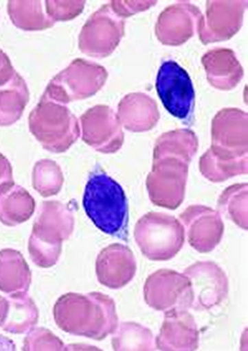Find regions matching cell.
<instances>
[{
  "label": "cell",
  "instance_id": "obj_20",
  "mask_svg": "<svg viewBox=\"0 0 248 351\" xmlns=\"http://www.w3.org/2000/svg\"><path fill=\"white\" fill-rule=\"evenodd\" d=\"M201 62L208 82L216 89H234L244 76V69L230 49H212L202 57Z\"/></svg>",
  "mask_w": 248,
  "mask_h": 351
},
{
  "label": "cell",
  "instance_id": "obj_22",
  "mask_svg": "<svg viewBox=\"0 0 248 351\" xmlns=\"http://www.w3.org/2000/svg\"><path fill=\"white\" fill-rule=\"evenodd\" d=\"M202 176L212 182L227 180L247 173V154H236L210 147L199 162Z\"/></svg>",
  "mask_w": 248,
  "mask_h": 351
},
{
  "label": "cell",
  "instance_id": "obj_28",
  "mask_svg": "<svg viewBox=\"0 0 248 351\" xmlns=\"http://www.w3.org/2000/svg\"><path fill=\"white\" fill-rule=\"evenodd\" d=\"M220 215L247 230V183H236L224 190L217 203Z\"/></svg>",
  "mask_w": 248,
  "mask_h": 351
},
{
  "label": "cell",
  "instance_id": "obj_7",
  "mask_svg": "<svg viewBox=\"0 0 248 351\" xmlns=\"http://www.w3.org/2000/svg\"><path fill=\"white\" fill-rule=\"evenodd\" d=\"M125 35V20L119 18L110 4L90 15L81 29L79 47L93 58H106L118 47Z\"/></svg>",
  "mask_w": 248,
  "mask_h": 351
},
{
  "label": "cell",
  "instance_id": "obj_1",
  "mask_svg": "<svg viewBox=\"0 0 248 351\" xmlns=\"http://www.w3.org/2000/svg\"><path fill=\"white\" fill-rule=\"evenodd\" d=\"M54 322L66 333L104 340L118 326L115 303L102 293H69L58 298L54 306Z\"/></svg>",
  "mask_w": 248,
  "mask_h": 351
},
{
  "label": "cell",
  "instance_id": "obj_25",
  "mask_svg": "<svg viewBox=\"0 0 248 351\" xmlns=\"http://www.w3.org/2000/svg\"><path fill=\"white\" fill-rule=\"evenodd\" d=\"M199 141L194 132L176 130L164 133L157 138L154 147V160L173 158L190 165L198 152Z\"/></svg>",
  "mask_w": 248,
  "mask_h": 351
},
{
  "label": "cell",
  "instance_id": "obj_12",
  "mask_svg": "<svg viewBox=\"0 0 248 351\" xmlns=\"http://www.w3.org/2000/svg\"><path fill=\"white\" fill-rule=\"evenodd\" d=\"M246 8L245 0L208 1L196 30L201 43L207 45L232 38L240 30Z\"/></svg>",
  "mask_w": 248,
  "mask_h": 351
},
{
  "label": "cell",
  "instance_id": "obj_2",
  "mask_svg": "<svg viewBox=\"0 0 248 351\" xmlns=\"http://www.w3.org/2000/svg\"><path fill=\"white\" fill-rule=\"evenodd\" d=\"M83 208L95 226L112 237H126L128 204L122 186L104 172L90 176L82 198Z\"/></svg>",
  "mask_w": 248,
  "mask_h": 351
},
{
  "label": "cell",
  "instance_id": "obj_23",
  "mask_svg": "<svg viewBox=\"0 0 248 351\" xmlns=\"http://www.w3.org/2000/svg\"><path fill=\"white\" fill-rule=\"evenodd\" d=\"M32 271L21 252L14 249L0 251V291L15 294L28 291Z\"/></svg>",
  "mask_w": 248,
  "mask_h": 351
},
{
  "label": "cell",
  "instance_id": "obj_31",
  "mask_svg": "<svg viewBox=\"0 0 248 351\" xmlns=\"http://www.w3.org/2000/svg\"><path fill=\"white\" fill-rule=\"evenodd\" d=\"M23 350H64L66 349L63 341L56 337L51 330L42 327L33 328L23 341Z\"/></svg>",
  "mask_w": 248,
  "mask_h": 351
},
{
  "label": "cell",
  "instance_id": "obj_16",
  "mask_svg": "<svg viewBox=\"0 0 248 351\" xmlns=\"http://www.w3.org/2000/svg\"><path fill=\"white\" fill-rule=\"evenodd\" d=\"M247 113L227 108L217 112L212 122V147L231 154H247Z\"/></svg>",
  "mask_w": 248,
  "mask_h": 351
},
{
  "label": "cell",
  "instance_id": "obj_9",
  "mask_svg": "<svg viewBox=\"0 0 248 351\" xmlns=\"http://www.w3.org/2000/svg\"><path fill=\"white\" fill-rule=\"evenodd\" d=\"M144 301L157 311L188 310L193 303L191 281L172 269H159L144 283Z\"/></svg>",
  "mask_w": 248,
  "mask_h": 351
},
{
  "label": "cell",
  "instance_id": "obj_19",
  "mask_svg": "<svg viewBox=\"0 0 248 351\" xmlns=\"http://www.w3.org/2000/svg\"><path fill=\"white\" fill-rule=\"evenodd\" d=\"M117 117L124 128L132 133H144L157 125L159 106L146 93H128L119 103Z\"/></svg>",
  "mask_w": 248,
  "mask_h": 351
},
{
  "label": "cell",
  "instance_id": "obj_24",
  "mask_svg": "<svg viewBox=\"0 0 248 351\" xmlns=\"http://www.w3.org/2000/svg\"><path fill=\"white\" fill-rule=\"evenodd\" d=\"M35 199L19 184L0 190V222L6 226H16L27 221L35 212Z\"/></svg>",
  "mask_w": 248,
  "mask_h": 351
},
{
  "label": "cell",
  "instance_id": "obj_33",
  "mask_svg": "<svg viewBox=\"0 0 248 351\" xmlns=\"http://www.w3.org/2000/svg\"><path fill=\"white\" fill-rule=\"evenodd\" d=\"M109 4L119 18L125 20L128 16L147 11L156 5V1H111Z\"/></svg>",
  "mask_w": 248,
  "mask_h": 351
},
{
  "label": "cell",
  "instance_id": "obj_34",
  "mask_svg": "<svg viewBox=\"0 0 248 351\" xmlns=\"http://www.w3.org/2000/svg\"><path fill=\"white\" fill-rule=\"evenodd\" d=\"M14 183L13 180V169L11 162H8V158L4 154H0V190L8 188Z\"/></svg>",
  "mask_w": 248,
  "mask_h": 351
},
{
  "label": "cell",
  "instance_id": "obj_35",
  "mask_svg": "<svg viewBox=\"0 0 248 351\" xmlns=\"http://www.w3.org/2000/svg\"><path fill=\"white\" fill-rule=\"evenodd\" d=\"M16 71L4 51L0 50V86H5L13 77Z\"/></svg>",
  "mask_w": 248,
  "mask_h": 351
},
{
  "label": "cell",
  "instance_id": "obj_5",
  "mask_svg": "<svg viewBox=\"0 0 248 351\" xmlns=\"http://www.w3.org/2000/svg\"><path fill=\"white\" fill-rule=\"evenodd\" d=\"M134 237L141 252L150 261H170L185 243V230L178 219L172 215L149 212L134 228Z\"/></svg>",
  "mask_w": 248,
  "mask_h": 351
},
{
  "label": "cell",
  "instance_id": "obj_30",
  "mask_svg": "<svg viewBox=\"0 0 248 351\" xmlns=\"http://www.w3.org/2000/svg\"><path fill=\"white\" fill-rule=\"evenodd\" d=\"M64 184V174L60 166L50 159L36 162L33 169V186L43 197L57 195Z\"/></svg>",
  "mask_w": 248,
  "mask_h": 351
},
{
  "label": "cell",
  "instance_id": "obj_32",
  "mask_svg": "<svg viewBox=\"0 0 248 351\" xmlns=\"http://www.w3.org/2000/svg\"><path fill=\"white\" fill-rule=\"evenodd\" d=\"M86 6L84 1H45L47 16L56 22L69 21L79 16Z\"/></svg>",
  "mask_w": 248,
  "mask_h": 351
},
{
  "label": "cell",
  "instance_id": "obj_11",
  "mask_svg": "<svg viewBox=\"0 0 248 351\" xmlns=\"http://www.w3.org/2000/svg\"><path fill=\"white\" fill-rule=\"evenodd\" d=\"M84 143L102 154H115L124 144V132L118 117L108 105H96L80 119Z\"/></svg>",
  "mask_w": 248,
  "mask_h": 351
},
{
  "label": "cell",
  "instance_id": "obj_21",
  "mask_svg": "<svg viewBox=\"0 0 248 351\" xmlns=\"http://www.w3.org/2000/svg\"><path fill=\"white\" fill-rule=\"evenodd\" d=\"M38 322V308L27 291L0 296V327L8 333L23 334Z\"/></svg>",
  "mask_w": 248,
  "mask_h": 351
},
{
  "label": "cell",
  "instance_id": "obj_36",
  "mask_svg": "<svg viewBox=\"0 0 248 351\" xmlns=\"http://www.w3.org/2000/svg\"><path fill=\"white\" fill-rule=\"evenodd\" d=\"M0 350H15V346L13 341L8 337H0Z\"/></svg>",
  "mask_w": 248,
  "mask_h": 351
},
{
  "label": "cell",
  "instance_id": "obj_4",
  "mask_svg": "<svg viewBox=\"0 0 248 351\" xmlns=\"http://www.w3.org/2000/svg\"><path fill=\"white\" fill-rule=\"evenodd\" d=\"M29 130L45 150L63 154L81 134L80 123L66 105L42 96L29 114Z\"/></svg>",
  "mask_w": 248,
  "mask_h": 351
},
{
  "label": "cell",
  "instance_id": "obj_26",
  "mask_svg": "<svg viewBox=\"0 0 248 351\" xmlns=\"http://www.w3.org/2000/svg\"><path fill=\"white\" fill-rule=\"evenodd\" d=\"M28 101V86L16 72L5 86H0V127H8L19 121Z\"/></svg>",
  "mask_w": 248,
  "mask_h": 351
},
{
  "label": "cell",
  "instance_id": "obj_6",
  "mask_svg": "<svg viewBox=\"0 0 248 351\" xmlns=\"http://www.w3.org/2000/svg\"><path fill=\"white\" fill-rule=\"evenodd\" d=\"M108 71L103 66L84 59H76L47 84L43 96L60 104L94 96L104 86Z\"/></svg>",
  "mask_w": 248,
  "mask_h": 351
},
{
  "label": "cell",
  "instance_id": "obj_15",
  "mask_svg": "<svg viewBox=\"0 0 248 351\" xmlns=\"http://www.w3.org/2000/svg\"><path fill=\"white\" fill-rule=\"evenodd\" d=\"M201 11L191 3H177L166 8L159 14L155 34L161 43L179 47L186 43L198 30Z\"/></svg>",
  "mask_w": 248,
  "mask_h": 351
},
{
  "label": "cell",
  "instance_id": "obj_18",
  "mask_svg": "<svg viewBox=\"0 0 248 351\" xmlns=\"http://www.w3.org/2000/svg\"><path fill=\"white\" fill-rule=\"evenodd\" d=\"M199 330L188 310H172L164 315L162 327L155 342L159 350H196Z\"/></svg>",
  "mask_w": 248,
  "mask_h": 351
},
{
  "label": "cell",
  "instance_id": "obj_14",
  "mask_svg": "<svg viewBox=\"0 0 248 351\" xmlns=\"http://www.w3.org/2000/svg\"><path fill=\"white\" fill-rule=\"evenodd\" d=\"M179 221L188 243L201 254L214 250L223 237L224 223L218 212L205 205H192L180 215Z\"/></svg>",
  "mask_w": 248,
  "mask_h": 351
},
{
  "label": "cell",
  "instance_id": "obj_17",
  "mask_svg": "<svg viewBox=\"0 0 248 351\" xmlns=\"http://www.w3.org/2000/svg\"><path fill=\"white\" fill-rule=\"evenodd\" d=\"M137 261L130 247L115 243L104 247L96 259L98 282L110 289H120L133 280Z\"/></svg>",
  "mask_w": 248,
  "mask_h": 351
},
{
  "label": "cell",
  "instance_id": "obj_10",
  "mask_svg": "<svg viewBox=\"0 0 248 351\" xmlns=\"http://www.w3.org/2000/svg\"><path fill=\"white\" fill-rule=\"evenodd\" d=\"M156 90L164 108L173 117L181 120L191 118L194 108V86L188 73L176 61L163 62L156 77Z\"/></svg>",
  "mask_w": 248,
  "mask_h": 351
},
{
  "label": "cell",
  "instance_id": "obj_8",
  "mask_svg": "<svg viewBox=\"0 0 248 351\" xmlns=\"http://www.w3.org/2000/svg\"><path fill=\"white\" fill-rule=\"evenodd\" d=\"M188 164L173 158L153 160V169L148 174V195L157 206L176 210L185 198L188 183Z\"/></svg>",
  "mask_w": 248,
  "mask_h": 351
},
{
  "label": "cell",
  "instance_id": "obj_13",
  "mask_svg": "<svg viewBox=\"0 0 248 351\" xmlns=\"http://www.w3.org/2000/svg\"><path fill=\"white\" fill-rule=\"evenodd\" d=\"M191 281L193 291L192 308L198 311L210 310L225 300L229 291L227 276L212 262H198L183 272Z\"/></svg>",
  "mask_w": 248,
  "mask_h": 351
},
{
  "label": "cell",
  "instance_id": "obj_3",
  "mask_svg": "<svg viewBox=\"0 0 248 351\" xmlns=\"http://www.w3.org/2000/svg\"><path fill=\"white\" fill-rule=\"evenodd\" d=\"M74 225L76 218L71 205L59 201L43 202L29 239V254L34 264L41 269L56 265L63 243L72 235Z\"/></svg>",
  "mask_w": 248,
  "mask_h": 351
},
{
  "label": "cell",
  "instance_id": "obj_27",
  "mask_svg": "<svg viewBox=\"0 0 248 351\" xmlns=\"http://www.w3.org/2000/svg\"><path fill=\"white\" fill-rule=\"evenodd\" d=\"M8 15L15 27L25 32H40L54 27L42 1H10Z\"/></svg>",
  "mask_w": 248,
  "mask_h": 351
},
{
  "label": "cell",
  "instance_id": "obj_29",
  "mask_svg": "<svg viewBox=\"0 0 248 351\" xmlns=\"http://www.w3.org/2000/svg\"><path fill=\"white\" fill-rule=\"evenodd\" d=\"M112 347L117 351L154 350V335L149 328L140 324H118L113 332Z\"/></svg>",
  "mask_w": 248,
  "mask_h": 351
}]
</instances>
